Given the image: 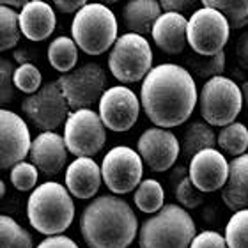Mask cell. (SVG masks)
I'll return each mask as SVG.
<instances>
[{"mask_svg":"<svg viewBox=\"0 0 248 248\" xmlns=\"http://www.w3.org/2000/svg\"><path fill=\"white\" fill-rule=\"evenodd\" d=\"M199 101L195 80L177 64H160L142 83L140 103L145 115L158 128H174L185 123Z\"/></svg>","mask_w":248,"mask_h":248,"instance_id":"obj_1","label":"cell"},{"mask_svg":"<svg viewBox=\"0 0 248 248\" xmlns=\"http://www.w3.org/2000/svg\"><path fill=\"white\" fill-rule=\"evenodd\" d=\"M137 231L133 209L115 195L96 197L80 218V232L89 248H128Z\"/></svg>","mask_w":248,"mask_h":248,"instance_id":"obj_2","label":"cell"},{"mask_svg":"<svg viewBox=\"0 0 248 248\" xmlns=\"http://www.w3.org/2000/svg\"><path fill=\"white\" fill-rule=\"evenodd\" d=\"M27 217L37 232L61 236L75 218V204L69 190L55 181L39 185L29 197Z\"/></svg>","mask_w":248,"mask_h":248,"instance_id":"obj_3","label":"cell"},{"mask_svg":"<svg viewBox=\"0 0 248 248\" xmlns=\"http://www.w3.org/2000/svg\"><path fill=\"white\" fill-rule=\"evenodd\" d=\"M195 238V223L188 211L177 204H167L142 223L139 245L140 248H190Z\"/></svg>","mask_w":248,"mask_h":248,"instance_id":"obj_4","label":"cell"},{"mask_svg":"<svg viewBox=\"0 0 248 248\" xmlns=\"http://www.w3.org/2000/svg\"><path fill=\"white\" fill-rule=\"evenodd\" d=\"M73 41L89 55H101L117 43V20L103 4H87L75 15Z\"/></svg>","mask_w":248,"mask_h":248,"instance_id":"obj_5","label":"cell"},{"mask_svg":"<svg viewBox=\"0 0 248 248\" xmlns=\"http://www.w3.org/2000/svg\"><path fill=\"white\" fill-rule=\"evenodd\" d=\"M202 119L209 126H229L243 108V93L231 78L217 77L204 83L199 94Z\"/></svg>","mask_w":248,"mask_h":248,"instance_id":"obj_6","label":"cell"},{"mask_svg":"<svg viewBox=\"0 0 248 248\" xmlns=\"http://www.w3.org/2000/svg\"><path fill=\"white\" fill-rule=\"evenodd\" d=\"M108 67L123 83L145 80L153 67V52L147 39L137 34H123L110 52Z\"/></svg>","mask_w":248,"mask_h":248,"instance_id":"obj_7","label":"cell"},{"mask_svg":"<svg viewBox=\"0 0 248 248\" xmlns=\"http://www.w3.org/2000/svg\"><path fill=\"white\" fill-rule=\"evenodd\" d=\"M231 25L220 11L201 7L188 18V45L197 55L215 57L223 52L229 41Z\"/></svg>","mask_w":248,"mask_h":248,"instance_id":"obj_8","label":"cell"},{"mask_svg":"<svg viewBox=\"0 0 248 248\" xmlns=\"http://www.w3.org/2000/svg\"><path fill=\"white\" fill-rule=\"evenodd\" d=\"M57 82L66 96L69 108L75 112L87 110L98 99L101 101L103 94L107 93V73L96 62H87L75 71L61 75Z\"/></svg>","mask_w":248,"mask_h":248,"instance_id":"obj_9","label":"cell"},{"mask_svg":"<svg viewBox=\"0 0 248 248\" xmlns=\"http://www.w3.org/2000/svg\"><path fill=\"white\" fill-rule=\"evenodd\" d=\"M69 105L62 93L59 82H50L43 85L36 94H31L23 99L21 110L36 128L46 131H55L59 126L66 124L69 119Z\"/></svg>","mask_w":248,"mask_h":248,"instance_id":"obj_10","label":"cell"},{"mask_svg":"<svg viewBox=\"0 0 248 248\" xmlns=\"http://www.w3.org/2000/svg\"><path fill=\"white\" fill-rule=\"evenodd\" d=\"M64 142L77 158H93L107 142L105 124L94 110H78L64 124Z\"/></svg>","mask_w":248,"mask_h":248,"instance_id":"obj_11","label":"cell"},{"mask_svg":"<svg viewBox=\"0 0 248 248\" xmlns=\"http://www.w3.org/2000/svg\"><path fill=\"white\" fill-rule=\"evenodd\" d=\"M103 181L112 193L124 195L140 186V179L144 174L142 156L131 147L117 145L110 149L101 163Z\"/></svg>","mask_w":248,"mask_h":248,"instance_id":"obj_12","label":"cell"},{"mask_svg":"<svg viewBox=\"0 0 248 248\" xmlns=\"http://www.w3.org/2000/svg\"><path fill=\"white\" fill-rule=\"evenodd\" d=\"M140 114L137 94L128 87H110L99 101V117L112 131H128L135 126Z\"/></svg>","mask_w":248,"mask_h":248,"instance_id":"obj_13","label":"cell"},{"mask_svg":"<svg viewBox=\"0 0 248 248\" xmlns=\"http://www.w3.org/2000/svg\"><path fill=\"white\" fill-rule=\"evenodd\" d=\"M31 131L20 115L2 110L0 112V165L11 169L31 155Z\"/></svg>","mask_w":248,"mask_h":248,"instance_id":"obj_14","label":"cell"},{"mask_svg":"<svg viewBox=\"0 0 248 248\" xmlns=\"http://www.w3.org/2000/svg\"><path fill=\"white\" fill-rule=\"evenodd\" d=\"M139 155L151 170L165 172L179 156V140L169 129L149 128L139 139Z\"/></svg>","mask_w":248,"mask_h":248,"instance_id":"obj_15","label":"cell"},{"mask_svg":"<svg viewBox=\"0 0 248 248\" xmlns=\"http://www.w3.org/2000/svg\"><path fill=\"white\" fill-rule=\"evenodd\" d=\"M188 176L202 193L217 191L229 181V161L217 149L201 151L188 163Z\"/></svg>","mask_w":248,"mask_h":248,"instance_id":"obj_16","label":"cell"},{"mask_svg":"<svg viewBox=\"0 0 248 248\" xmlns=\"http://www.w3.org/2000/svg\"><path fill=\"white\" fill-rule=\"evenodd\" d=\"M32 165L45 176H57L67 160V145L64 137L55 131L37 135L31 147Z\"/></svg>","mask_w":248,"mask_h":248,"instance_id":"obj_17","label":"cell"},{"mask_svg":"<svg viewBox=\"0 0 248 248\" xmlns=\"http://www.w3.org/2000/svg\"><path fill=\"white\" fill-rule=\"evenodd\" d=\"M188 20L181 13H163L153 29L156 46L167 55H181L188 43Z\"/></svg>","mask_w":248,"mask_h":248,"instance_id":"obj_18","label":"cell"},{"mask_svg":"<svg viewBox=\"0 0 248 248\" xmlns=\"http://www.w3.org/2000/svg\"><path fill=\"white\" fill-rule=\"evenodd\" d=\"M103 181L101 167L93 158H77L66 172V186L77 199H91L98 193Z\"/></svg>","mask_w":248,"mask_h":248,"instance_id":"obj_19","label":"cell"},{"mask_svg":"<svg viewBox=\"0 0 248 248\" xmlns=\"http://www.w3.org/2000/svg\"><path fill=\"white\" fill-rule=\"evenodd\" d=\"M57 18L46 2L31 0L20 11V29L21 34L31 41H45L55 31Z\"/></svg>","mask_w":248,"mask_h":248,"instance_id":"obj_20","label":"cell"},{"mask_svg":"<svg viewBox=\"0 0 248 248\" xmlns=\"http://www.w3.org/2000/svg\"><path fill=\"white\" fill-rule=\"evenodd\" d=\"M222 201L236 213L248 209V155L229 163V181L222 190Z\"/></svg>","mask_w":248,"mask_h":248,"instance_id":"obj_21","label":"cell"},{"mask_svg":"<svg viewBox=\"0 0 248 248\" xmlns=\"http://www.w3.org/2000/svg\"><path fill=\"white\" fill-rule=\"evenodd\" d=\"M161 16V5L155 0H131L124 5L123 21L129 34L147 36L153 34L156 21Z\"/></svg>","mask_w":248,"mask_h":248,"instance_id":"obj_22","label":"cell"},{"mask_svg":"<svg viewBox=\"0 0 248 248\" xmlns=\"http://www.w3.org/2000/svg\"><path fill=\"white\" fill-rule=\"evenodd\" d=\"M218 144V137L215 135L213 128L206 121H193V123L186 128L183 135V144H181V156L183 160L190 163L191 158L199 155L201 151L215 149Z\"/></svg>","mask_w":248,"mask_h":248,"instance_id":"obj_23","label":"cell"},{"mask_svg":"<svg viewBox=\"0 0 248 248\" xmlns=\"http://www.w3.org/2000/svg\"><path fill=\"white\" fill-rule=\"evenodd\" d=\"M48 61L62 75L73 71V67L77 66L78 61V46L71 37L61 36L53 39L48 46Z\"/></svg>","mask_w":248,"mask_h":248,"instance_id":"obj_24","label":"cell"},{"mask_svg":"<svg viewBox=\"0 0 248 248\" xmlns=\"http://www.w3.org/2000/svg\"><path fill=\"white\" fill-rule=\"evenodd\" d=\"M133 201L142 213H158L163 209L165 191L156 179H145L140 183V186L135 190Z\"/></svg>","mask_w":248,"mask_h":248,"instance_id":"obj_25","label":"cell"},{"mask_svg":"<svg viewBox=\"0 0 248 248\" xmlns=\"http://www.w3.org/2000/svg\"><path fill=\"white\" fill-rule=\"evenodd\" d=\"M218 145L223 153L231 156H243V153L248 147V129L245 124L232 123L222 128L218 133Z\"/></svg>","mask_w":248,"mask_h":248,"instance_id":"obj_26","label":"cell"},{"mask_svg":"<svg viewBox=\"0 0 248 248\" xmlns=\"http://www.w3.org/2000/svg\"><path fill=\"white\" fill-rule=\"evenodd\" d=\"M204 7L220 11L232 29L248 25V0H204Z\"/></svg>","mask_w":248,"mask_h":248,"instance_id":"obj_27","label":"cell"},{"mask_svg":"<svg viewBox=\"0 0 248 248\" xmlns=\"http://www.w3.org/2000/svg\"><path fill=\"white\" fill-rule=\"evenodd\" d=\"M0 248H34L32 236L11 217L0 218Z\"/></svg>","mask_w":248,"mask_h":248,"instance_id":"obj_28","label":"cell"},{"mask_svg":"<svg viewBox=\"0 0 248 248\" xmlns=\"http://www.w3.org/2000/svg\"><path fill=\"white\" fill-rule=\"evenodd\" d=\"M20 13L2 5L0 7V50H11L20 41Z\"/></svg>","mask_w":248,"mask_h":248,"instance_id":"obj_29","label":"cell"},{"mask_svg":"<svg viewBox=\"0 0 248 248\" xmlns=\"http://www.w3.org/2000/svg\"><path fill=\"white\" fill-rule=\"evenodd\" d=\"M186 66L191 67V71L195 73L199 78H211L222 77L225 69V53H218L215 57H202V55H193L186 59Z\"/></svg>","mask_w":248,"mask_h":248,"instance_id":"obj_30","label":"cell"},{"mask_svg":"<svg viewBox=\"0 0 248 248\" xmlns=\"http://www.w3.org/2000/svg\"><path fill=\"white\" fill-rule=\"evenodd\" d=\"M229 248H248V209L234 213L225 229Z\"/></svg>","mask_w":248,"mask_h":248,"instance_id":"obj_31","label":"cell"},{"mask_svg":"<svg viewBox=\"0 0 248 248\" xmlns=\"http://www.w3.org/2000/svg\"><path fill=\"white\" fill-rule=\"evenodd\" d=\"M43 77L39 69H37L32 62H27V64H20L16 67L15 73V85L16 89H20L21 93L25 94H36L39 89H41Z\"/></svg>","mask_w":248,"mask_h":248,"instance_id":"obj_32","label":"cell"},{"mask_svg":"<svg viewBox=\"0 0 248 248\" xmlns=\"http://www.w3.org/2000/svg\"><path fill=\"white\" fill-rule=\"evenodd\" d=\"M37 177H39V170L36 169V165L27 163V161H21V163L11 169V183L16 190L20 191L32 190L37 183Z\"/></svg>","mask_w":248,"mask_h":248,"instance_id":"obj_33","label":"cell"},{"mask_svg":"<svg viewBox=\"0 0 248 248\" xmlns=\"http://www.w3.org/2000/svg\"><path fill=\"white\" fill-rule=\"evenodd\" d=\"M176 199L177 202L181 204L186 209H195L204 202V195L202 191L197 188L193 183H191L190 176L179 179L176 185Z\"/></svg>","mask_w":248,"mask_h":248,"instance_id":"obj_34","label":"cell"},{"mask_svg":"<svg viewBox=\"0 0 248 248\" xmlns=\"http://www.w3.org/2000/svg\"><path fill=\"white\" fill-rule=\"evenodd\" d=\"M15 73L16 67L13 62L7 61V59L0 61V78H2V83H0V101L4 105L15 99Z\"/></svg>","mask_w":248,"mask_h":248,"instance_id":"obj_35","label":"cell"},{"mask_svg":"<svg viewBox=\"0 0 248 248\" xmlns=\"http://www.w3.org/2000/svg\"><path fill=\"white\" fill-rule=\"evenodd\" d=\"M190 248H229L227 241L223 236H220L215 231H204V232L197 234Z\"/></svg>","mask_w":248,"mask_h":248,"instance_id":"obj_36","label":"cell"},{"mask_svg":"<svg viewBox=\"0 0 248 248\" xmlns=\"http://www.w3.org/2000/svg\"><path fill=\"white\" fill-rule=\"evenodd\" d=\"M36 248H78V247L73 239L61 234V236H50V238L43 239Z\"/></svg>","mask_w":248,"mask_h":248,"instance_id":"obj_37","label":"cell"},{"mask_svg":"<svg viewBox=\"0 0 248 248\" xmlns=\"http://www.w3.org/2000/svg\"><path fill=\"white\" fill-rule=\"evenodd\" d=\"M236 59H238L239 66L248 71V31L243 32L236 43Z\"/></svg>","mask_w":248,"mask_h":248,"instance_id":"obj_38","label":"cell"},{"mask_svg":"<svg viewBox=\"0 0 248 248\" xmlns=\"http://www.w3.org/2000/svg\"><path fill=\"white\" fill-rule=\"evenodd\" d=\"M53 5L61 13H78V11L87 5V2L85 0H55Z\"/></svg>","mask_w":248,"mask_h":248,"instance_id":"obj_39","label":"cell"},{"mask_svg":"<svg viewBox=\"0 0 248 248\" xmlns=\"http://www.w3.org/2000/svg\"><path fill=\"white\" fill-rule=\"evenodd\" d=\"M160 5L161 11H165V13H177V11L190 7L191 2L190 0H163V2H160Z\"/></svg>","mask_w":248,"mask_h":248,"instance_id":"obj_40","label":"cell"},{"mask_svg":"<svg viewBox=\"0 0 248 248\" xmlns=\"http://www.w3.org/2000/svg\"><path fill=\"white\" fill-rule=\"evenodd\" d=\"M29 4L27 0H2V5H5V7H9V9H13V7H25V5Z\"/></svg>","mask_w":248,"mask_h":248,"instance_id":"obj_41","label":"cell"},{"mask_svg":"<svg viewBox=\"0 0 248 248\" xmlns=\"http://www.w3.org/2000/svg\"><path fill=\"white\" fill-rule=\"evenodd\" d=\"M241 93H243V107H245V110H247V115H248V82L243 83Z\"/></svg>","mask_w":248,"mask_h":248,"instance_id":"obj_42","label":"cell"},{"mask_svg":"<svg viewBox=\"0 0 248 248\" xmlns=\"http://www.w3.org/2000/svg\"><path fill=\"white\" fill-rule=\"evenodd\" d=\"M0 193H2V197L5 195V185H4V183H2V185H0Z\"/></svg>","mask_w":248,"mask_h":248,"instance_id":"obj_43","label":"cell"}]
</instances>
